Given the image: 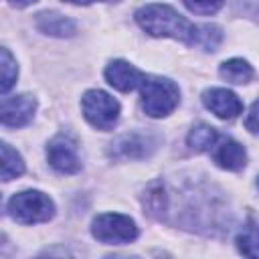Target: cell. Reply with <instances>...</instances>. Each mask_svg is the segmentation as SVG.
Returning <instances> with one entry per match:
<instances>
[{
  "label": "cell",
  "mask_w": 259,
  "mask_h": 259,
  "mask_svg": "<svg viewBox=\"0 0 259 259\" xmlns=\"http://www.w3.org/2000/svg\"><path fill=\"white\" fill-rule=\"evenodd\" d=\"M136 22L152 36L176 38L194 45L196 26L168 4H146L136 12Z\"/></svg>",
  "instance_id": "6da1fadb"
},
{
  "label": "cell",
  "mask_w": 259,
  "mask_h": 259,
  "mask_svg": "<svg viewBox=\"0 0 259 259\" xmlns=\"http://www.w3.org/2000/svg\"><path fill=\"white\" fill-rule=\"evenodd\" d=\"M142 87V107L150 117L170 115L180 101V89L166 77H146Z\"/></svg>",
  "instance_id": "7a4b0ae2"
},
{
  "label": "cell",
  "mask_w": 259,
  "mask_h": 259,
  "mask_svg": "<svg viewBox=\"0 0 259 259\" xmlns=\"http://www.w3.org/2000/svg\"><path fill=\"white\" fill-rule=\"evenodd\" d=\"M8 214L22 225L47 223L55 214V202L40 190H22L8 200Z\"/></svg>",
  "instance_id": "3957f363"
},
{
  "label": "cell",
  "mask_w": 259,
  "mask_h": 259,
  "mask_svg": "<svg viewBox=\"0 0 259 259\" xmlns=\"http://www.w3.org/2000/svg\"><path fill=\"white\" fill-rule=\"evenodd\" d=\"M81 111L93 127L101 132H109L117 123L119 103L117 99H113L109 93L101 89H89L81 97Z\"/></svg>",
  "instance_id": "277c9868"
},
{
  "label": "cell",
  "mask_w": 259,
  "mask_h": 259,
  "mask_svg": "<svg viewBox=\"0 0 259 259\" xmlns=\"http://www.w3.org/2000/svg\"><path fill=\"white\" fill-rule=\"evenodd\" d=\"M91 235L105 245H125L138 237L136 223L119 212H103L97 214L91 223Z\"/></svg>",
  "instance_id": "5b68a950"
},
{
  "label": "cell",
  "mask_w": 259,
  "mask_h": 259,
  "mask_svg": "<svg viewBox=\"0 0 259 259\" xmlns=\"http://www.w3.org/2000/svg\"><path fill=\"white\" fill-rule=\"evenodd\" d=\"M47 160L49 164L61 174H75L81 170V160L77 154V144L71 136L59 134L47 146Z\"/></svg>",
  "instance_id": "8992f818"
},
{
  "label": "cell",
  "mask_w": 259,
  "mask_h": 259,
  "mask_svg": "<svg viewBox=\"0 0 259 259\" xmlns=\"http://www.w3.org/2000/svg\"><path fill=\"white\" fill-rule=\"evenodd\" d=\"M156 146H158V138L154 134L130 132L119 136L111 144L109 154L113 158H146L156 150Z\"/></svg>",
  "instance_id": "52a82bcc"
},
{
  "label": "cell",
  "mask_w": 259,
  "mask_h": 259,
  "mask_svg": "<svg viewBox=\"0 0 259 259\" xmlns=\"http://www.w3.org/2000/svg\"><path fill=\"white\" fill-rule=\"evenodd\" d=\"M36 111V99L28 93L14 95V97H2L0 103V119L6 127H22L26 125Z\"/></svg>",
  "instance_id": "ba28073f"
},
{
  "label": "cell",
  "mask_w": 259,
  "mask_h": 259,
  "mask_svg": "<svg viewBox=\"0 0 259 259\" xmlns=\"http://www.w3.org/2000/svg\"><path fill=\"white\" fill-rule=\"evenodd\" d=\"M202 103L221 119H235L243 111V101L237 93L225 87H210L202 93Z\"/></svg>",
  "instance_id": "9c48e42d"
},
{
  "label": "cell",
  "mask_w": 259,
  "mask_h": 259,
  "mask_svg": "<svg viewBox=\"0 0 259 259\" xmlns=\"http://www.w3.org/2000/svg\"><path fill=\"white\" fill-rule=\"evenodd\" d=\"M144 79H146V75L138 67L130 65L127 61H121V59L111 61L105 67V81L117 91H134L136 87H140L144 83Z\"/></svg>",
  "instance_id": "30bf717a"
},
{
  "label": "cell",
  "mask_w": 259,
  "mask_h": 259,
  "mask_svg": "<svg viewBox=\"0 0 259 259\" xmlns=\"http://www.w3.org/2000/svg\"><path fill=\"white\" fill-rule=\"evenodd\" d=\"M212 158H214V162L223 170H231V172H237V170L245 168V164H247V152H245V148L237 140H231V138L223 140L217 146Z\"/></svg>",
  "instance_id": "8fae6325"
},
{
  "label": "cell",
  "mask_w": 259,
  "mask_h": 259,
  "mask_svg": "<svg viewBox=\"0 0 259 259\" xmlns=\"http://www.w3.org/2000/svg\"><path fill=\"white\" fill-rule=\"evenodd\" d=\"M34 24L42 34H51V36H59V38L73 36L77 32V24L71 18H67L59 12H51V10L36 14Z\"/></svg>",
  "instance_id": "7c38bea8"
},
{
  "label": "cell",
  "mask_w": 259,
  "mask_h": 259,
  "mask_svg": "<svg viewBox=\"0 0 259 259\" xmlns=\"http://www.w3.org/2000/svg\"><path fill=\"white\" fill-rule=\"evenodd\" d=\"M219 75L229 81V83H235V85H245L253 79L255 71L253 67L245 61V59H229L225 63H221L219 67Z\"/></svg>",
  "instance_id": "4fadbf2b"
},
{
  "label": "cell",
  "mask_w": 259,
  "mask_h": 259,
  "mask_svg": "<svg viewBox=\"0 0 259 259\" xmlns=\"http://www.w3.org/2000/svg\"><path fill=\"white\" fill-rule=\"evenodd\" d=\"M217 140H219V132L212 125L202 123V121L192 125V130L188 132V138H186L190 150H194V152H208L210 148L217 146Z\"/></svg>",
  "instance_id": "5bb4252c"
},
{
  "label": "cell",
  "mask_w": 259,
  "mask_h": 259,
  "mask_svg": "<svg viewBox=\"0 0 259 259\" xmlns=\"http://www.w3.org/2000/svg\"><path fill=\"white\" fill-rule=\"evenodd\" d=\"M24 172V160L22 156L10 146V144H2V180L8 182L16 176H20Z\"/></svg>",
  "instance_id": "9a60e30c"
},
{
  "label": "cell",
  "mask_w": 259,
  "mask_h": 259,
  "mask_svg": "<svg viewBox=\"0 0 259 259\" xmlns=\"http://www.w3.org/2000/svg\"><path fill=\"white\" fill-rule=\"evenodd\" d=\"M0 65H2V83H0V91H2V95H6V93L12 89L16 77H18L16 59L10 55V51H8L6 47L0 49Z\"/></svg>",
  "instance_id": "2e32d148"
},
{
  "label": "cell",
  "mask_w": 259,
  "mask_h": 259,
  "mask_svg": "<svg viewBox=\"0 0 259 259\" xmlns=\"http://www.w3.org/2000/svg\"><path fill=\"white\" fill-rule=\"evenodd\" d=\"M237 247L247 257H259V227L247 225L237 237Z\"/></svg>",
  "instance_id": "e0dca14e"
},
{
  "label": "cell",
  "mask_w": 259,
  "mask_h": 259,
  "mask_svg": "<svg viewBox=\"0 0 259 259\" xmlns=\"http://www.w3.org/2000/svg\"><path fill=\"white\" fill-rule=\"evenodd\" d=\"M221 40H223V30H221L217 24H202V26H196L194 45H198L200 49H204V51H214Z\"/></svg>",
  "instance_id": "ac0fdd59"
},
{
  "label": "cell",
  "mask_w": 259,
  "mask_h": 259,
  "mask_svg": "<svg viewBox=\"0 0 259 259\" xmlns=\"http://www.w3.org/2000/svg\"><path fill=\"white\" fill-rule=\"evenodd\" d=\"M184 2V6L190 10V12H194V14H214L223 4H225V0H182Z\"/></svg>",
  "instance_id": "d6986e66"
},
{
  "label": "cell",
  "mask_w": 259,
  "mask_h": 259,
  "mask_svg": "<svg viewBox=\"0 0 259 259\" xmlns=\"http://www.w3.org/2000/svg\"><path fill=\"white\" fill-rule=\"evenodd\" d=\"M245 127L251 132V134H259V99L251 105L247 117H245Z\"/></svg>",
  "instance_id": "ffe728a7"
},
{
  "label": "cell",
  "mask_w": 259,
  "mask_h": 259,
  "mask_svg": "<svg viewBox=\"0 0 259 259\" xmlns=\"http://www.w3.org/2000/svg\"><path fill=\"white\" fill-rule=\"evenodd\" d=\"M241 2L247 6V10H249L251 14L259 16V0H241Z\"/></svg>",
  "instance_id": "44dd1931"
},
{
  "label": "cell",
  "mask_w": 259,
  "mask_h": 259,
  "mask_svg": "<svg viewBox=\"0 0 259 259\" xmlns=\"http://www.w3.org/2000/svg\"><path fill=\"white\" fill-rule=\"evenodd\" d=\"M12 6H16V8H24V6H30V4H34V2H38V0H8Z\"/></svg>",
  "instance_id": "7402d4cb"
},
{
  "label": "cell",
  "mask_w": 259,
  "mask_h": 259,
  "mask_svg": "<svg viewBox=\"0 0 259 259\" xmlns=\"http://www.w3.org/2000/svg\"><path fill=\"white\" fill-rule=\"evenodd\" d=\"M65 2H71V4H81V6H87V4H93V2H111V0H65Z\"/></svg>",
  "instance_id": "603a6c76"
},
{
  "label": "cell",
  "mask_w": 259,
  "mask_h": 259,
  "mask_svg": "<svg viewBox=\"0 0 259 259\" xmlns=\"http://www.w3.org/2000/svg\"><path fill=\"white\" fill-rule=\"evenodd\" d=\"M257 184H259V180H257Z\"/></svg>",
  "instance_id": "cb8c5ba5"
}]
</instances>
